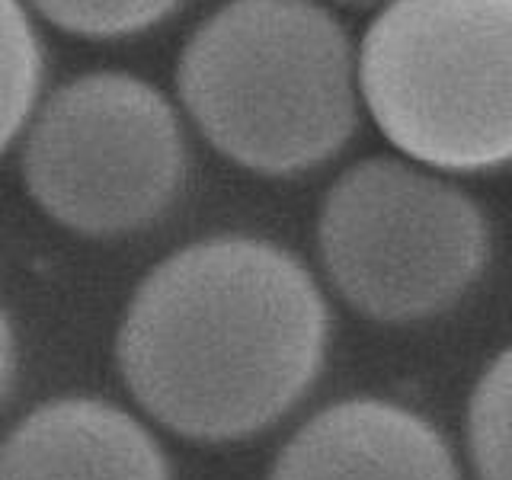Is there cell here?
I'll return each mask as SVG.
<instances>
[{"instance_id":"cell-4","label":"cell","mask_w":512,"mask_h":480,"mask_svg":"<svg viewBox=\"0 0 512 480\" xmlns=\"http://www.w3.org/2000/svg\"><path fill=\"white\" fill-rule=\"evenodd\" d=\"M317 247L349 308L378 324H416L468 295L490 260V228L458 186L372 157L327 192Z\"/></svg>"},{"instance_id":"cell-5","label":"cell","mask_w":512,"mask_h":480,"mask_svg":"<svg viewBox=\"0 0 512 480\" xmlns=\"http://www.w3.org/2000/svg\"><path fill=\"white\" fill-rule=\"evenodd\" d=\"M29 196L61 228L122 237L154 224L186 183V141L170 100L122 71L80 74L23 128Z\"/></svg>"},{"instance_id":"cell-7","label":"cell","mask_w":512,"mask_h":480,"mask_svg":"<svg viewBox=\"0 0 512 480\" xmlns=\"http://www.w3.org/2000/svg\"><path fill=\"white\" fill-rule=\"evenodd\" d=\"M0 480H173V471L132 413L96 397H58L4 436Z\"/></svg>"},{"instance_id":"cell-9","label":"cell","mask_w":512,"mask_h":480,"mask_svg":"<svg viewBox=\"0 0 512 480\" xmlns=\"http://www.w3.org/2000/svg\"><path fill=\"white\" fill-rule=\"evenodd\" d=\"M464 426L477 480H512V346L474 384Z\"/></svg>"},{"instance_id":"cell-1","label":"cell","mask_w":512,"mask_h":480,"mask_svg":"<svg viewBox=\"0 0 512 480\" xmlns=\"http://www.w3.org/2000/svg\"><path fill=\"white\" fill-rule=\"evenodd\" d=\"M330 308L295 253L218 234L135 288L116 365L135 404L192 442H237L292 413L327 362Z\"/></svg>"},{"instance_id":"cell-10","label":"cell","mask_w":512,"mask_h":480,"mask_svg":"<svg viewBox=\"0 0 512 480\" xmlns=\"http://www.w3.org/2000/svg\"><path fill=\"white\" fill-rule=\"evenodd\" d=\"M48 23L87 39H119L157 26L183 0H26Z\"/></svg>"},{"instance_id":"cell-11","label":"cell","mask_w":512,"mask_h":480,"mask_svg":"<svg viewBox=\"0 0 512 480\" xmlns=\"http://www.w3.org/2000/svg\"><path fill=\"white\" fill-rule=\"evenodd\" d=\"M16 381V333L7 311L0 308V410H4L7 397Z\"/></svg>"},{"instance_id":"cell-8","label":"cell","mask_w":512,"mask_h":480,"mask_svg":"<svg viewBox=\"0 0 512 480\" xmlns=\"http://www.w3.org/2000/svg\"><path fill=\"white\" fill-rule=\"evenodd\" d=\"M42 71V42L23 0H0V151L36 112Z\"/></svg>"},{"instance_id":"cell-3","label":"cell","mask_w":512,"mask_h":480,"mask_svg":"<svg viewBox=\"0 0 512 480\" xmlns=\"http://www.w3.org/2000/svg\"><path fill=\"white\" fill-rule=\"evenodd\" d=\"M359 87L384 138L420 164H509L512 0H391L365 32Z\"/></svg>"},{"instance_id":"cell-2","label":"cell","mask_w":512,"mask_h":480,"mask_svg":"<svg viewBox=\"0 0 512 480\" xmlns=\"http://www.w3.org/2000/svg\"><path fill=\"white\" fill-rule=\"evenodd\" d=\"M356 68L343 26L314 0H228L192 32L176 90L234 164L288 176L356 132Z\"/></svg>"},{"instance_id":"cell-6","label":"cell","mask_w":512,"mask_h":480,"mask_svg":"<svg viewBox=\"0 0 512 480\" xmlns=\"http://www.w3.org/2000/svg\"><path fill=\"white\" fill-rule=\"evenodd\" d=\"M269 480H461L442 432L413 410L356 397L311 416Z\"/></svg>"}]
</instances>
